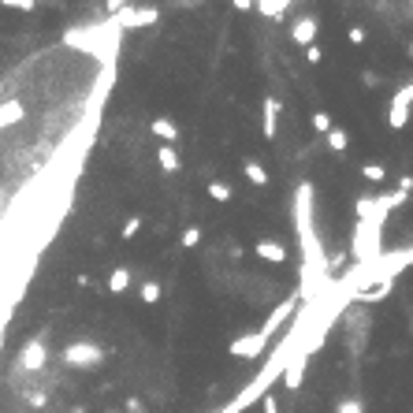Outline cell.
I'll use <instances>...</instances> for the list:
<instances>
[{
    "instance_id": "1",
    "label": "cell",
    "mask_w": 413,
    "mask_h": 413,
    "mask_svg": "<svg viewBox=\"0 0 413 413\" xmlns=\"http://www.w3.org/2000/svg\"><path fill=\"white\" fill-rule=\"evenodd\" d=\"M294 231H298V246L305 253V272L328 276V261L320 253V239L313 227V186L302 183L298 193H294Z\"/></svg>"
},
{
    "instance_id": "2",
    "label": "cell",
    "mask_w": 413,
    "mask_h": 413,
    "mask_svg": "<svg viewBox=\"0 0 413 413\" xmlns=\"http://www.w3.org/2000/svg\"><path fill=\"white\" fill-rule=\"evenodd\" d=\"M380 235H383V220H380V216H372V220H357L354 239H350V253H354L357 268H369V265H376L383 257L380 253Z\"/></svg>"
},
{
    "instance_id": "3",
    "label": "cell",
    "mask_w": 413,
    "mask_h": 413,
    "mask_svg": "<svg viewBox=\"0 0 413 413\" xmlns=\"http://www.w3.org/2000/svg\"><path fill=\"white\" fill-rule=\"evenodd\" d=\"M409 115H413V79L398 86L395 97L387 101V127H391V131H406Z\"/></svg>"
},
{
    "instance_id": "4",
    "label": "cell",
    "mask_w": 413,
    "mask_h": 413,
    "mask_svg": "<svg viewBox=\"0 0 413 413\" xmlns=\"http://www.w3.org/2000/svg\"><path fill=\"white\" fill-rule=\"evenodd\" d=\"M157 19H160L157 8L134 4V8H120V11H115V15H112V27H115V30H141V27H153Z\"/></svg>"
},
{
    "instance_id": "5",
    "label": "cell",
    "mask_w": 413,
    "mask_h": 413,
    "mask_svg": "<svg viewBox=\"0 0 413 413\" xmlns=\"http://www.w3.org/2000/svg\"><path fill=\"white\" fill-rule=\"evenodd\" d=\"M265 346H268V335L257 328V331H250V335H239V339H231L227 354H235V357H242V361H253V357L265 354Z\"/></svg>"
},
{
    "instance_id": "6",
    "label": "cell",
    "mask_w": 413,
    "mask_h": 413,
    "mask_svg": "<svg viewBox=\"0 0 413 413\" xmlns=\"http://www.w3.org/2000/svg\"><path fill=\"white\" fill-rule=\"evenodd\" d=\"M317 30H320L317 15H298L291 23V37H294V45H302V49L317 45Z\"/></svg>"
},
{
    "instance_id": "7",
    "label": "cell",
    "mask_w": 413,
    "mask_h": 413,
    "mask_svg": "<svg viewBox=\"0 0 413 413\" xmlns=\"http://www.w3.org/2000/svg\"><path fill=\"white\" fill-rule=\"evenodd\" d=\"M101 357H105V350H101V346H89V343H75V346L63 350V361H68V365H97Z\"/></svg>"
},
{
    "instance_id": "8",
    "label": "cell",
    "mask_w": 413,
    "mask_h": 413,
    "mask_svg": "<svg viewBox=\"0 0 413 413\" xmlns=\"http://www.w3.org/2000/svg\"><path fill=\"white\" fill-rule=\"evenodd\" d=\"M279 112H283L279 97H265V105H261V131H265L268 141H276V134H279Z\"/></svg>"
},
{
    "instance_id": "9",
    "label": "cell",
    "mask_w": 413,
    "mask_h": 413,
    "mask_svg": "<svg viewBox=\"0 0 413 413\" xmlns=\"http://www.w3.org/2000/svg\"><path fill=\"white\" fill-rule=\"evenodd\" d=\"M305 365H309V357H305V354H294V357H291V365L283 369L279 383L287 387V391H298V387L305 383Z\"/></svg>"
},
{
    "instance_id": "10",
    "label": "cell",
    "mask_w": 413,
    "mask_h": 413,
    "mask_svg": "<svg viewBox=\"0 0 413 413\" xmlns=\"http://www.w3.org/2000/svg\"><path fill=\"white\" fill-rule=\"evenodd\" d=\"M149 134L160 138V146H175L179 141V123L167 120V115H157V120H149Z\"/></svg>"
},
{
    "instance_id": "11",
    "label": "cell",
    "mask_w": 413,
    "mask_h": 413,
    "mask_svg": "<svg viewBox=\"0 0 413 413\" xmlns=\"http://www.w3.org/2000/svg\"><path fill=\"white\" fill-rule=\"evenodd\" d=\"M253 253L261 257L265 265H287V246H279L276 239H261V242L253 246Z\"/></svg>"
},
{
    "instance_id": "12",
    "label": "cell",
    "mask_w": 413,
    "mask_h": 413,
    "mask_svg": "<svg viewBox=\"0 0 413 413\" xmlns=\"http://www.w3.org/2000/svg\"><path fill=\"white\" fill-rule=\"evenodd\" d=\"M157 164H160L164 175H175L179 167H183V157H179L175 146H160V149H157Z\"/></svg>"
},
{
    "instance_id": "13",
    "label": "cell",
    "mask_w": 413,
    "mask_h": 413,
    "mask_svg": "<svg viewBox=\"0 0 413 413\" xmlns=\"http://www.w3.org/2000/svg\"><path fill=\"white\" fill-rule=\"evenodd\" d=\"M242 172H246V179H250L253 186H268V179H272L261 160H246V164H242Z\"/></svg>"
},
{
    "instance_id": "14",
    "label": "cell",
    "mask_w": 413,
    "mask_h": 413,
    "mask_svg": "<svg viewBox=\"0 0 413 413\" xmlns=\"http://www.w3.org/2000/svg\"><path fill=\"white\" fill-rule=\"evenodd\" d=\"M354 212H357V220H372L376 216V193H361L354 201Z\"/></svg>"
},
{
    "instance_id": "15",
    "label": "cell",
    "mask_w": 413,
    "mask_h": 413,
    "mask_svg": "<svg viewBox=\"0 0 413 413\" xmlns=\"http://www.w3.org/2000/svg\"><path fill=\"white\" fill-rule=\"evenodd\" d=\"M127 287H131V268L120 265V268H115V272L108 276V291H112V294H123Z\"/></svg>"
},
{
    "instance_id": "16",
    "label": "cell",
    "mask_w": 413,
    "mask_h": 413,
    "mask_svg": "<svg viewBox=\"0 0 413 413\" xmlns=\"http://www.w3.org/2000/svg\"><path fill=\"white\" fill-rule=\"evenodd\" d=\"M313 131H317V134H331V131H335V115L324 112V108H317V112H313Z\"/></svg>"
},
{
    "instance_id": "17",
    "label": "cell",
    "mask_w": 413,
    "mask_h": 413,
    "mask_svg": "<svg viewBox=\"0 0 413 413\" xmlns=\"http://www.w3.org/2000/svg\"><path fill=\"white\" fill-rule=\"evenodd\" d=\"M23 115H27V108H23L19 101H11V105H4V108H0V127H8V123H19Z\"/></svg>"
},
{
    "instance_id": "18",
    "label": "cell",
    "mask_w": 413,
    "mask_h": 413,
    "mask_svg": "<svg viewBox=\"0 0 413 413\" xmlns=\"http://www.w3.org/2000/svg\"><path fill=\"white\" fill-rule=\"evenodd\" d=\"M361 175H365L369 183H383V179H387V167H383L380 160H369V164H361Z\"/></svg>"
},
{
    "instance_id": "19",
    "label": "cell",
    "mask_w": 413,
    "mask_h": 413,
    "mask_svg": "<svg viewBox=\"0 0 413 413\" xmlns=\"http://www.w3.org/2000/svg\"><path fill=\"white\" fill-rule=\"evenodd\" d=\"M387 294H391V283H372V291H361L357 302H380Z\"/></svg>"
},
{
    "instance_id": "20",
    "label": "cell",
    "mask_w": 413,
    "mask_h": 413,
    "mask_svg": "<svg viewBox=\"0 0 413 413\" xmlns=\"http://www.w3.org/2000/svg\"><path fill=\"white\" fill-rule=\"evenodd\" d=\"M160 294H164V291H160V283H153V279H149V283H141V287H138V298L146 302V305L160 302Z\"/></svg>"
},
{
    "instance_id": "21",
    "label": "cell",
    "mask_w": 413,
    "mask_h": 413,
    "mask_svg": "<svg viewBox=\"0 0 413 413\" xmlns=\"http://www.w3.org/2000/svg\"><path fill=\"white\" fill-rule=\"evenodd\" d=\"M209 198H212L216 205H227L231 198H235V193H231L227 183H216V179H212V183H209Z\"/></svg>"
},
{
    "instance_id": "22",
    "label": "cell",
    "mask_w": 413,
    "mask_h": 413,
    "mask_svg": "<svg viewBox=\"0 0 413 413\" xmlns=\"http://www.w3.org/2000/svg\"><path fill=\"white\" fill-rule=\"evenodd\" d=\"M346 146H350V134H346L343 127H335V131L328 134V149H335V153H346Z\"/></svg>"
},
{
    "instance_id": "23",
    "label": "cell",
    "mask_w": 413,
    "mask_h": 413,
    "mask_svg": "<svg viewBox=\"0 0 413 413\" xmlns=\"http://www.w3.org/2000/svg\"><path fill=\"white\" fill-rule=\"evenodd\" d=\"M198 242H201V227H198V224L183 227V239H179V246H183V250H193Z\"/></svg>"
},
{
    "instance_id": "24",
    "label": "cell",
    "mask_w": 413,
    "mask_h": 413,
    "mask_svg": "<svg viewBox=\"0 0 413 413\" xmlns=\"http://www.w3.org/2000/svg\"><path fill=\"white\" fill-rule=\"evenodd\" d=\"M138 231H141V216H131L123 227H120V239L123 242H131V239H138Z\"/></svg>"
},
{
    "instance_id": "25",
    "label": "cell",
    "mask_w": 413,
    "mask_h": 413,
    "mask_svg": "<svg viewBox=\"0 0 413 413\" xmlns=\"http://www.w3.org/2000/svg\"><path fill=\"white\" fill-rule=\"evenodd\" d=\"M335 413H365V402H361V398H343V402L335 406Z\"/></svg>"
},
{
    "instance_id": "26",
    "label": "cell",
    "mask_w": 413,
    "mask_h": 413,
    "mask_svg": "<svg viewBox=\"0 0 413 413\" xmlns=\"http://www.w3.org/2000/svg\"><path fill=\"white\" fill-rule=\"evenodd\" d=\"M346 42H350V45H357V49H361V45L369 42V30H365V27H350V30H346Z\"/></svg>"
},
{
    "instance_id": "27",
    "label": "cell",
    "mask_w": 413,
    "mask_h": 413,
    "mask_svg": "<svg viewBox=\"0 0 413 413\" xmlns=\"http://www.w3.org/2000/svg\"><path fill=\"white\" fill-rule=\"evenodd\" d=\"M4 8H11V11H34V4L37 0H0Z\"/></svg>"
},
{
    "instance_id": "28",
    "label": "cell",
    "mask_w": 413,
    "mask_h": 413,
    "mask_svg": "<svg viewBox=\"0 0 413 413\" xmlns=\"http://www.w3.org/2000/svg\"><path fill=\"white\" fill-rule=\"evenodd\" d=\"M261 413H279V402H276V395L268 391L265 398H261Z\"/></svg>"
},
{
    "instance_id": "29",
    "label": "cell",
    "mask_w": 413,
    "mask_h": 413,
    "mask_svg": "<svg viewBox=\"0 0 413 413\" xmlns=\"http://www.w3.org/2000/svg\"><path fill=\"white\" fill-rule=\"evenodd\" d=\"M305 60H309V63H324V49H320V45H309V49H305Z\"/></svg>"
},
{
    "instance_id": "30",
    "label": "cell",
    "mask_w": 413,
    "mask_h": 413,
    "mask_svg": "<svg viewBox=\"0 0 413 413\" xmlns=\"http://www.w3.org/2000/svg\"><path fill=\"white\" fill-rule=\"evenodd\" d=\"M361 82H365L369 89H376V86H380V75H376V71H361Z\"/></svg>"
},
{
    "instance_id": "31",
    "label": "cell",
    "mask_w": 413,
    "mask_h": 413,
    "mask_svg": "<svg viewBox=\"0 0 413 413\" xmlns=\"http://www.w3.org/2000/svg\"><path fill=\"white\" fill-rule=\"evenodd\" d=\"M231 4H235L239 11H253V0H231Z\"/></svg>"
},
{
    "instance_id": "32",
    "label": "cell",
    "mask_w": 413,
    "mask_h": 413,
    "mask_svg": "<svg viewBox=\"0 0 413 413\" xmlns=\"http://www.w3.org/2000/svg\"><path fill=\"white\" fill-rule=\"evenodd\" d=\"M409 23H413V4H409Z\"/></svg>"
},
{
    "instance_id": "33",
    "label": "cell",
    "mask_w": 413,
    "mask_h": 413,
    "mask_svg": "<svg viewBox=\"0 0 413 413\" xmlns=\"http://www.w3.org/2000/svg\"><path fill=\"white\" fill-rule=\"evenodd\" d=\"M409 56H413V42H409Z\"/></svg>"
}]
</instances>
